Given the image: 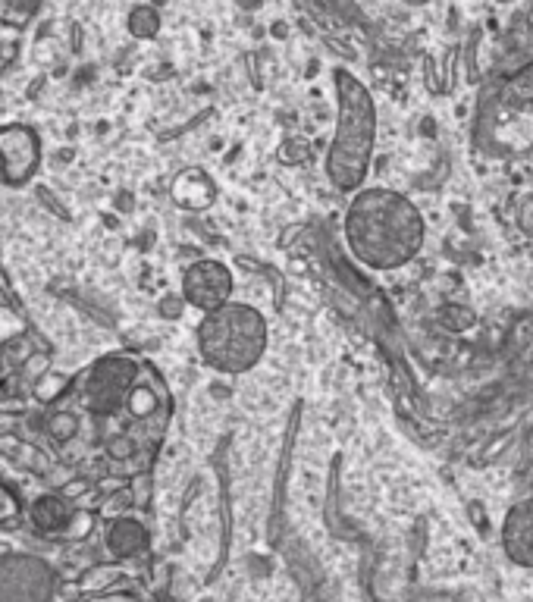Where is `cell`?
I'll list each match as a JSON object with an SVG mask.
<instances>
[{
    "instance_id": "obj_5",
    "label": "cell",
    "mask_w": 533,
    "mask_h": 602,
    "mask_svg": "<svg viewBox=\"0 0 533 602\" xmlns=\"http://www.w3.org/2000/svg\"><path fill=\"white\" fill-rule=\"evenodd\" d=\"M502 549L518 568L533 571V499L515 502L502 524Z\"/></svg>"
},
{
    "instance_id": "obj_3",
    "label": "cell",
    "mask_w": 533,
    "mask_h": 602,
    "mask_svg": "<svg viewBox=\"0 0 533 602\" xmlns=\"http://www.w3.org/2000/svg\"><path fill=\"white\" fill-rule=\"evenodd\" d=\"M198 352L207 367L239 377L267 352V320L254 305L229 301L220 311L204 314L198 327Z\"/></svg>"
},
{
    "instance_id": "obj_8",
    "label": "cell",
    "mask_w": 533,
    "mask_h": 602,
    "mask_svg": "<svg viewBox=\"0 0 533 602\" xmlns=\"http://www.w3.org/2000/svg\"><path fill=\"white\" fill-rule=\"evenodd\" d=\"M91 602H135L129 596H104V599H91Z\"/></svg>"
},
{
    "instance_id": "obj_6",
    "label": "cell",
    "mask_w": 533,
    "mask_h": 602,
    "mask_svg": "<svg viewBox=\"0 0 533 602\" xmlns=\"http://www.w3.org/2000/svg\"><path fill=\"white\" fill-rule=\"evenodd\" d=\"M107 543L117 555H138L148 543V534L142 530V524H135V521H117L110 530Z\"/></svg>"
},
{
    "instance_id": "obj_2",
    "label": "cell",
    "mask_w": 533,
    "mask_h": 602,
    "mask_svg": "<svg viewBox=\"0 0 533 602\" xmlns=\"http://www.w3.org/2000/svg\"><path fill=\"white\" fill-rule=\"evenodd\" d=\"M336 98H339V117L327 154V176L339 192L358 195L367 179L370 154H374L377 107L370 91L352 73H345V69L336 73Z\"/></svg>"
},
{
    "instance_id": "obj_7",
    "label": "cell",
    "mask_w": 533,
    "mask_h": 602,
    "mask_svg": "<svg viewBox=\"0 0 533 602\" xmlns=\"http://www.w3.org/2000/svg\"><path fill=\"white\" fill-rule=\"evenodd\" d=\"M157 26H160V19H157V13H154L151 7H138V10L132 13V32H135V35L151 38V35L157 32Z\"/></svg>"
},
{
    "instance_id": "obj_1",
    "label": "cell",
    "mask_w": 533,
    "mask_h": 602,
    "mask_svg": "<svg viewBox=\"0 0 533 602\" xmlns=\"http://www.w3.org/2000/svg\"><path fill=\"white\" fill-rule=\"evenodd\" d=\"M345 245L370 270H399L424 248L427 223L417 204L396 189H361L345 207Z\"/></svg>"
},
{
    "instance_id": "obj_4",
    "label": "cell",
    "mask_w": 533,
    "mask_h": 602,
    "mask_svg": "<svg viewBox=\"0 0 533 602\" xmlns=\"http://www.w3.org/2000/svg\"><path fill=\"white\" fill-rule=\"evenodd\" d=\"M182 295L192 308L214 314L233 301V273L220 261H198L182 276Z\"/></svg>"
}]
</instances>
